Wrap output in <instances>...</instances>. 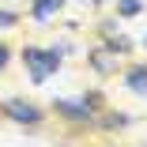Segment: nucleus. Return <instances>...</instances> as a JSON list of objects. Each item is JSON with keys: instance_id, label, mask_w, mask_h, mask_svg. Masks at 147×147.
<instances>
[{"instance_id": "obj_1", "label": "nucleus", "mask_w": 147, "mask_h": 147, "mask_svg": "<svg viewBox=\"0 0 147 147\" xmlns=\"http://www.w3.org/2000/svg\"><path fill=\"white\" fill-rule=\"evenodd\" d=\"M23 57H26V68H30V76H34L38 83L61 64V53H57V49H49V53H45V49H26Z\"/></svg>"}, {"instance_id": "obj_2", "label": "nucleus", "mask_w": 147, "mask_h": 147, "mask_svg": "<svg viewBox=\"0 0 147 147\" xmlns=\"http://www.w3.org/2000/svg\"><path fill=\"white\" fill-rule=\"evenodd\" d=\"M4 113L11 117V121H19V125H38V121H42L38 106H30V102H19V98L4 102Z\"/></svg>"}, {"instance_id": "obj_3", "label": "nucleus", "mask_w": 147, "mask_h": 147, "mask_svg": "<svg viewBox=\"0 0 147 147\" xmlns=\"http://www.w3.org/2000/svg\"><path fill=\"white\" fill-rule=\"evenodd\" d=\"M57 113H64V117H72V121H87L91 117V102H57Z\"/></svg>"}, {"instance_id": "obj_4", "label": "nucleus", "mask_w": 147, "mask_h": 147, "mask_svg": "<svg viewBox=\"0 0 147 147\" xmlns=\"http://www.w3.org/2000/svg\"><path fill=\"white\" fill-rule=\"evenodd\" d=\"M128 87L136 94H147V68H132L128 72Z\"/></svg>"}, {"instance_id": "obj_5", "label": "nucleus", "mask_w": 147, "mask_h": 147, "mask_svg": "<svg viewBox=\"0 0 147 147\" xmlns=\"http://www.w3.org/2000/svg\"><path fill=\"white\" fill-rule=\"evenodd\" d=\"M61 4H64V0H38V4H34V15H38V19H45V15H53Z\"/></svg>"}, {"instance_id": "obj_6", "label": "nucleus", "mask_w": 147, "mask_h": 147, "mask_svg": "<svg viewBox=\"0 0 147 147\" xmlns=\"http://www.w3.org/2000/svg\"><path fill=\"white\" fill-rule=\"evenodd\" d=\"M94 68H98V72H109V68H113L109 53H94Z\"/></svg>"}, {"instance_id": "obj_7", "label": "nucleus", "mask_w": 147, "mask_h": 147, "mask_svg": "<svg viewBox=\"0 0 147 147\" xmlns=\"http://www.w3.org/2000/svg\"><path fill=\"white\" fill-rule=\"evenodd\" d=\"M121 125H128L125 113H109V117H106V128H121Z\"/></svg>"}, {"instance_id": "obj_8", "label": "nucleus", "mask_w": 147, "mask_h": 147, "mask_svg": "<svg viewBox=\"0 0 147 147\" xmlns=\"http://www.w3.org/2000/svg\"><path fill=\"white\" fill-rule=\"evenodd\" d=\"M121 11H125V15H136L140 4H136V0H121Z\"/></svg>"}, {"instance_id": "obj_9", "label": "nucleus", "mask_w": 147, "mask_h": 147, "mask_svg": "<svg viewBox=\"0 0 147 147\" xmlns=\"http://www.w3.org/2000/svg\"><path fill=\"white\" fill-rule=\"evenodd\" d=\"M11 23H15V15H11V11H0V30H4V26H11Z\"/></svg>"}, {"instance_id": "obj_10", "label": "nucleus", "mask_w": 147, "mask_h": 147, "mask_svg": "<svg viewBox=\"0 0 147 147\" xmlns=\"http://www.w3.org/2000/svg\"><path fill=\"white\" fill-rule=\"evenodd\" d=\"M4 61H8V49H4V45H0V68H4Z\"/></svg>"}]
</instances>
